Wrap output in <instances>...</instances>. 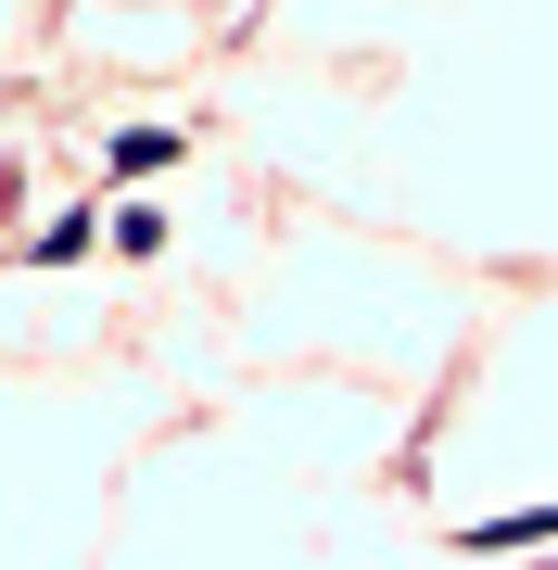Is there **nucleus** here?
I'll return each instance as SVG.
<instances>
[{
  "instance_id": "obj_1",
  "label": "nucleus",
  "mask_w": 558,
  "mask_h": 570,
  "mask_svg": "<svg viewBox=\"0 0 558 570\" xmlns=\"http://www.w3.org/2000/svg\"><path fill=\"white\" fill-rule=\"evenodd\" d=\"M166 153H178V127H127V140H115V165H127V178H153Z\"/></svg>"
},
{
  "instance_id": "obj_2",
  "label": "nucleus",
  "mask_w": 558,
  "mask_h": 570,
  "mask_svg": "<svg viewBox=\"0 0 558 570\" xmlns=\"http://www.w3.org/2000/svg\"><path fill=\"white\" fill-rule=\"evenodd\" d=\"M546 532H558V508H520V520H482L470 546H546Z\"/></svg>"
}]
</instances>
